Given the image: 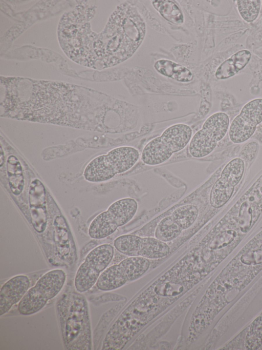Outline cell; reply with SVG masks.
<instances>
[{
    "instance_id": "1",
    "label": "cell",
    "mask_w": 262,
    "mask_h": 350,
    "mask_svg": "<svg viewBox=\"0 0 262 350\" xmlns=\"http://www.w3.org/2000/svg\"><path fill=\"white\" fill-rule=\"evenodd\" d=\"M6 98L9 117L91 130L96 108L94 94L83 87L48 81L16 79Z\"/></svg>"
},
{
    "instance_id": "2",
    "label": "cell",
    "mask_w": 262,
    "mask_h": 350,
    "mask_svg": "<svg viewBox=\"0 0 262 350\" xmlns=\"http://www.w3.org/2000/svg\"><path fill=\"white\" fill-rule=\"evenodd\" d=\"M56 310L65 348L92 349L90 317L85 297L78 291L65 292L57 302Z\"/></svg>"
},
{
    "instance_id": "3",
    "label": "cell",
    "mask_w": 262,
    "mask_h": 350,
    "mask_svg": "<svg viewBox=\"0 0 262 350\" xmlns=\"http://www.w3.org/2000/svg\"><path fill=\"white\" fill-rule=\"evenodd\" d=\"M192 137V130L187 124L178 123L170 126L160 135L146 144L141 153V160L147 165L162 164L174 153L183 149Z\"/></svg>"
},
{
    "instance_id": "4",
    "label": "cell",
    "mask_w": 262,
    "mask_h": 350,
    "mask_svg": "<svg viewBox=\"0 0 262 350\" xmlns=\"http://www.w3.org/2000/svg\"><path fill=\"white\" fill-rule=\"evenodd\" d=\"M140 157L139 151L132 146L115 148L107 154L97 157L86 166L83 172L85 179L91 182L107 181L115 175L132 168Z\"/></svg>"
},
{
    "instance_id": "5",
    "label": "cell",
    "mask_w": 262,
    "mask_h": 350,
    "mask_svg": "<svg viewBox=\"0 0 262 350\" xmlns=\"http://www.w3.org/2000/svg\"><path fill=\"white\" fill-rule=\"evenodd\" d=\"M66 280V274L62 269H53L44 274L20 301L19 313L28 316L38 312L59 293Z\"/></svg>"
},
{
    "instance_id": "6",
    "label": "cell",
    "mask_w": 262,
    "mask_h": 350,
    "mask_svg": "<svg viewBox=\"0 0 262 350\" xmlns=\"http://www.w3.org/2000/svg\"><path fill=\"white\" fill-rule=\"evenodd\" d=\"M138 203L133 198H123L112 203L91 222L88 234L93 239H101L113 234L130 221L135 215Z\"/></svg>"
},
{
    "instance_id": "7",
    "label": "cell",
    "mask_w": 262,
    "mask_h": 350,
    "mask_svg": "<svg viewBox=\"0 0 262 350\" xmlns=\"http://www.w3.org/2000/svg\"><path fill=\"white\" fill-rule=\"evenodd\" d=\"M229 124V117L225 112H217L209 116L192 137L188 148L190 154L202 158L211 153L226 135Z\"/></svg>"
},
{
    "instance_id": "8",
    "label": "cell",
    "mask_w": 262,
    "mask_h": 350,
    "mask_svg": "<svg viewBox=\"0 0 262 350\" xmlns=\"http://www.w3.org/2000/svg\"><path fill=\"white\" fill-rule=\"evenodd\" d=\"M150 262L141 257H130L105 269L100 275L97 288L103 291L118 288L127 282L140 278L148 269Z\"/></svg>"
},
{
    "instance_id": "9",
    "label": "cell",
    "mask_w": 262,
    "mask_h": 350,
    "mask_svg": "<svg viewBox=\"0 0 262 350\" xmlns=\"http://www.w3.org/2000/svg\"><path fill=\"white\" fill-rule=\"evenodd\" d=\"M114 253L113 246L104 244L95 247L88 254L75 275L74 286L77 291L82 293L93 287L111 262Z\"/></svg>"
},
{
    "instance_id": "10",
    "label": "cell",
    "mask_w": 262,
    "mask_h": 350,
    "mask_svg": "<svg viewBox=\"0 0 262 350\" xmlns=\"http://www.w3.org/2000/svg\"><path fill=\"white\" fill-rule=\"evenodd\" d=\"M115 248L120 253L129 257H141L156 259L167 256L170 247L156 238H142L132 235H122L114 242Z\"/></svg>"
},
{
    "instance_id": "11",
    "label": "cell",
    "mask_w": 262,
    "mask_h": 350,
    "mask_svg": "<svg viewBox=\"0 0 262 350\" xmlns=\"http://www.w3.org/2000/svg\"><path fill=\"white\" fill-rule=\"evenodd\" d=\"M262 122V98L248 102L242 108L229 128V137L235 144L242 143L254 133L257 125Z\"/></svg>"
},
{
    "instance_id": "12",
    "label": "cell",
    "mask_w": 262,
    "mask_h": 350,
    "mask_svg": "<svg viewBox=\"0 0 262 350\" xmlns=\"http://www.w3.org/2000/svg\"><path fill=\"white\" fill-rule=\"evenodd\" d=\"M244 170V162L239 158L231 160L226 164L211 190L209 201L212 207L220 208L229 201L235 187L242 179Z\"/></svg>"
},
{
    "instance_id": "13",
    "label": "cell",
    "mask_w": 262,
    "mask_h": 350,
    "mask_svg": "<svg viewBox=\"0 0 262 350\" xmlns=\"http://www.w3.org/2000/svg\"><path fill=\"white\" fill-rule=\"evenodd\" d=\"M30 281L24 275L15 276L8 280L0 290V316L8 312L22 299L30 287Z\"/></svg>"
},
{
    "instance_id": "14",
    "label": "cell",
    "mask_w": 262,
    "mask_h": 350,
    "mask_svg": "<svg viewBox=\"0 0 262 350\" xmlns=\"http://www.w3.org/2000/svg\"><path fill=\"white\" fill-rule=\"evenodd\" d=\"M251 57V53L248 50L235 52L217 67L215 73L216 78L225 80L234 76L247 66Z\"/></svg>"
},
{
    "instance_id": "15",
    "label": "cell",
    "mask_w": 262,
    "mask_h": 350,
    "mask_svg": "<svg viewBox=\"0 0 262 350\" xmlns=\"http://www.w3.org/2000/svg\"><path fill=\"white\" fill-rule=\"evenodd\" d=\"M154 67L160 74L179 82H189L193 78L188 69L170 60H160L155 63Z\"/></svg>"
},
{
    "instance_id": "16",
    "label": "cell",
    "mask_w": 262,
    "mask_h": 350,
    "mask_svg": "<svg viewBox=\"0 0 262 350\" xmlns=\"http://www.w3.org/2000/svg\"><path fill=\"white\" fill-rule=\"evenodd\" d=\"M198 215L199 210L196 206L185 205L176 209L170 216L182 230H185L194 223Z\"/></svg>"
},
{
    "instance_id": "17",
    "label": "cell",
    "mask_w": 262,
    "mask_h": 350,
    "mask_svg": "<svg viewBox=\"0 0 262 350\" xmlns=\"http://www.w3.org/2000/svg\"><path fill=\"white\" fill-rule=\"evenodd\" d=\"M182 230L170 216L160 221L156 228L155 236L157 239L166 242L177 238Z\"/></svg>"
},
{
    "instance_id": "18",
    "label": "cell",
    "mask_w": 262,
    "mask_h": 350,
    "mask_svg": "<svg viewBox=\"0 0 262 350\" xmlns=\"http://www.w3.org/2000/svg\"><path fill=\"white\" fill-rule=\"evenodd\" d=\"M152 4L158 12L167 21L176 24L183 23V14L174 3L169 1H154Z\"/></svg>"
},
{
    "instance_id": "19",
    "label": "cell",
    "mask_w": 262,
    "mask_h": 350,
    "mask_svg": "<svg viewBox=\"0 0 262 350\" xmlns=\"http://www.w3.org/2000/svg\"><path fill=\"white\" fill-rule=\"evenodd\" d=\"M260 0H237L236 6L241 17L247 23L254 22L260 12Z\"/></svg>"
},
{
    "instance_id": "20",
    "label": "cell",
    "mask_w": 262,
    "mask_h": 350,
    "mask_svg": "<svg viewBox=\"0 0 262 350\" xmlns=\"http://www.w3.org/2000/svg\"><path fill=\"white\" fill-rule=\"evenodd\" d=\"M262 344V336L250 330L246 337L245 347L247 349L254 350L258 348Z\"/></svg>"
},
{
    "instance_id": "21",
    "label": "cell",
    "mask_w": 262,
    "mask_h": 350,
    "mask_svg": "<svg viewBox=\"0 0 262 350\" xmlns=\"http://www.w3.org/2000/svg\"><path fill=\"white\" fill-rule=\"evenodd\" d=\"M250 330L262 336V316L257 317L253 322Z\"/></svg>"
},
{
    "instance_id": "22",
    "label": "cell",
    "mask_w": 262,
    "mask_h": 350,
    "mask_svg": "<svg viewBox=\"0 0 262 350\" xmlns=\"http://www.w3.org/2000/svg\"><path fill=\"white\" fill-rule=\"evenodd\" d=\"M247 258L250 259H242L243 262H249L250 263H260L262 262V251H256L251 254L250 257L246 256ZM245 262V263H246Z\"/></svg>"
}]
</instances>
